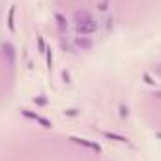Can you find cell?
Wrapping results in <instances>:
<instances>
[{"mask_svg": "<svg viewBox=\"0 0 161 161\" xmlns=\"http://www.w3.org/2000/svg\"><path fill=\"white\" fill-rule=\"evenodd\" d=\"M8 23H9V28L13 30V9L9 11V21H8Z\"/></svg>", "mask_w": 161, "mask_h": 161, "instance_id": "cell-1", "label": "cell"}]
</instances>
